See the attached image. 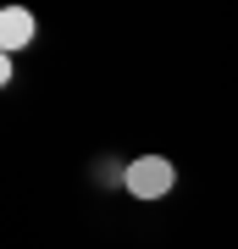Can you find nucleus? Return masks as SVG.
Here are the masks:
<instances>
[{"instance_id": "nucleus-1", "label": "nucleus", "mask_w": 238, "mask_h": 249, "mask_svg": "<svg viewBox=\"0 0 238 249\" xmlns=\"http://www.w3.org/2000/svg\"><path fill=\"white\" fill-rule=\"evenodd\" d=\"M172 183H177V166H172L166 155H139V160L122 166V188H128L133 199H166Z\"/></svg>"}, {"instance_id": "nucleus-2", "label": "nucleus", "mask_w": 238, "mask_h": 249, "mask_svg": "<svg viewBox=\"0 0 238 249\" xmlns=\"http://www.w3.org/2000/svg\"><path fill=\"white\" fill-rule=\"evenodd\" d=\"M34 34H39L34 11H22V6H6V11H0V45H6V50H28Z\"/></svg>"}]
</instances>
